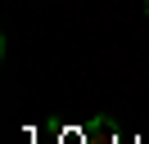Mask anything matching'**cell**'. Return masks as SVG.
<instances>
[{
	"instance_id": "6da1fadb",
	"label": "cell",
	"mask_w": 149,
	"mask_h": 144,
	"mask_svg": "<svg viewBox=\"0 0 149 144\" xmlns=\"http://www.w3.org/2000/svg\"><path fill=\"white\" fill-rule=\"evenodd\" d=\"M145 14H149V0H145Z\"/></svg>"
}]
</instances>
